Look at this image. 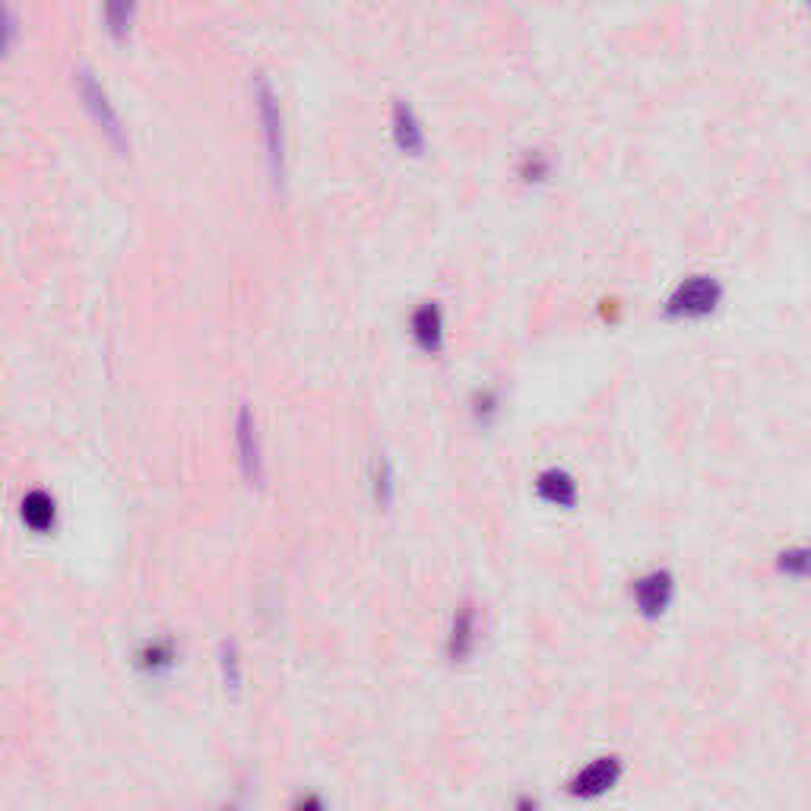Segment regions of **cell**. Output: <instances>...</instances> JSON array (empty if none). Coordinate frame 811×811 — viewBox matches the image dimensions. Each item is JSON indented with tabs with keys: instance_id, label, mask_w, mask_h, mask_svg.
<instances>
[{
	"instance_id": "1",
	"label": "cell",
	"mask_w": 811,
	"mask_h": 811,
	"mask_svg": "<svg viewBox=\"0 0 811 811\" xmlns=\"http://www.w3.org/2000/svg\"><path fill=\"white\" fill-rule=\"evenodd\" d=\"M723 283L710 273H691L685 276L681 283H676V288L666 295V305H662V314L669 321H707L713 317L720 305H723Z\"/></svg>"
},
{
	"instance_id": "2",
	"label": "cell",
	"mask_w": 811,
	"mask_h": 811,
	"mask_svg": "<svg viewBox=\"0 0 811 811\" xmlns=\"http://www.w3.org/2000/svg\"><path fill=\"white\" fill-rule=\"evenodd\" d=\"M254 105H257V121H261V133H264L266 146V169L276 187L285 184V121L280 99L273 87L264 77H254Z\"/></svg>"
},
{
	"instance_id": "3",
	"label": "cell",
	"mask_w": 811,
	"mask_h": 811,
	"mask_svg": "<svg viewBox=\"0 0 811 811\" xmlns=\"http://www.w3.org/2000/svg\"><path fill=\"white\" fill-rule=\"evenodd\" d=\"M77 92H80L83 109H87V114L92 118V124L102 131V136L109 140L118 153H128V150H131L128 128L121 124V114H118L114 102H111L109 89L102 87V80H99L89 67H83V70L77 73Z\"/></svg>"
},
{
	"instance_id": "4",
	"label": "cell",
	"mask_w": 811,
	"mask_h": 811,
	"mask_svg": "<svg viewBox=\"0 0 811 811\" xmlns=\"http://www.w3.org/2000/svg\"><path fill=\"white\" fill-rule=\"evenodd\" d=\"M676 592H679V580L669 568H653L631 580V602H635L637 615L647 621H657L669 612L676 602Z\"/></svg>"
},
{
	"instance_id": "5",
	"label": "cell",
	"mask_w": 811,
	"mask_h": 811,
	"mask_svg": "<svg viewBox=\"0 0 811 811\" xmlns=\"http://www.w3.org/2000/svg\"><path fill=\"white\" fill-rule=\"evenodd\" d=\"M235 450H239V466H242V476L247 479V485L261 488L266 483L264 440L257 432V416L247 403L239 406V416H235Z\"/></svg>"
},
{
	"instance_id": "6",
	"label": "cell",
	"mask_w": 811,
	"mask_h": 811,
	"mask_svg": "<svg viewBox=\"0 0 811 811\" xmlns=\"http://www.w3.org/2000/svg\"><path fill=\"white\" fill-rule=\"evenodd\" d=\"M621 777H625V761L618 754H599L570 777L568 792L574 799L592 802V799L609 795L621 783Z\"/></svg>"
},
{
	"instance_id": "7",
	"label": "cell",
	"mask_w": 811,
	"mask_h": 811,
	"mask_svg": "<svg viewBox=\"0 0 811 811\" xmlns=\"http://www.w3.org/2000/svg\"><path fill=\"white\" fill-rule=\"evenodd\" d=\"M447 659L450 662H469L479 650V609L473 602H460L457 612L450 618V631H447Z\"/></svg>"
},
{
	"instance_id": "8",
	"label": "cell",
	"mask_w": 811,
	"mask_h": 811,
	"mask_svg": "<svg viewBox=\"0 0 811 811\" xmlns=\"http://www.w3.org/2000/svg\"><path fill=\"white\" fill-rule=\"evenodd\" d=\"M536 498L548 507H558V510H574L580 501V485L570 476L565 466H548L536 476Z\"/></svg>"
},
{
	"instance_id": "9",
	"label": "cell",
	"mask_w": 811,
	"mask_h": 811,
	"mask_svg": "<svg viewBox=\"0 0 811 811\" xmlns=\"http://www.w3.org/2000/svg\"><path fill=\"white\" fill-rule=\"evenodd\" d=\"M409 333L416 339V346L428 355H438L444 349V336H447V321H444V307L438 302H422L409 317Z\"/></svg>"
},
{
	"instance_id": "10",
	"label": "cell",
	"mask_w": 811,
	"mask_h": 811,
	"mask_svg": "<svg viewBox=\"0 0 811 811\" xmlns=\"http://www.w3.org/2000/svg\"><path fill=\"white\" fill-rule=\"evenodd\" d=\"M391 133H394L396 150L403 155H422L425 153V128L418 121L413 105H406L403 99H396L391 109Z\"/></svg>"
},
{
	"instance_id": "11",
	"label": "cell",
	"mask_w": 811,
	"mask_h": 811,
	"mask_svg": "<svg viewBox=\"0 0 811 811\" xmlns=\"http://www.w3.org/2000/svg\"><path fill=\"white\" fill-rule=\"evenodd\" d=\"M178 662V647L175 640L162 637V640H146L136 657H133V666L146 676V679H162L175 669Z\"/></svg>"
},
{
	"instance_id": "12",
	"label": "cell",
	"mask_w": 811,
	"mask_h": 811,
	"mask_svg": "<svg viewBox=\"0 0 811 811\" xmlns=\"http://www.w3.org/2000/svg\"><path fill=\"white\" fill-rule=\"evenodd\" d=\"M22 524L32 529V533H51L54 524H58V507H54V498L42 491V488H36V491H29L26 498H22Z\"/></svg>"
},
{
	"instance_id": "13",
	"label": "cell",
	"mask_w": 811,
	"mask_h": 811,
	"mask_svg": "<svg viewBox=\"0 0 811 811\" xmlns=\"http://www.w3.org/2000/svg\"><path fill=\"white\" fill-rule=\"evenodd\" d=\"M773 568L790 580H811V543H795V546L783 548L773 558Z\"/></svg>"
},
{
	"instance_id": "14",
	"label": "cell",
	"mask_w": 811,
	"mask_h": 811,
	"mask_svg": "<svg viewBox=\"0 0 811 811\" xmlns=\"http://www.w3.org/2000/svg\"><path fill=\"white\" fill-rule=\"evenodd\" d=\"M501 406H505V399H501V391L498 387H479L476 394L469 396V413H473V422L476 425H495L498 418H501Z\"/></svg>"
},
{
	"instance_id": "15",
	"label": "cell",
	"mask_w": 811,
	"mask_h": 811,
	"mask_svg": "<svg viewBox=\"0 0 811 811\" xmlns=\"http://www.w3.org/2000/svg\"><path fill=\"white\" fill-rule=\"evenodd\" d=\"M372 498L377 507H387L394 505L396 498V469L394 463L387 460V457H377L372 466Z\"/></svg>"
},
{
	"instance_id": "16",
	"label": "cell",
	"mask_w": 811,
	"mask_h": 811,
	"mask_svg": "<svg viewBox=\"0 0 811 811\" xmlns=\"http://www.w3.org/2000/svg\"><path fill=\"white\" fill-rule=\"evenodd\" d=\"M140 0H105V26H109L111 39H128L131 26L136 20Z\"/></svg>"
},
{
	"instance_id": "17",
	"label": "cell",
	"mask_w": 811,
	"mask_h": 811,
	"mask_svg": "<svg viewBox=\"0 0 811 811\" xmlns=\"http://www.w3.org/2000/svg\"><path fill=\"white\" fill-rule=\"evenodd\" d=\"M220 672L225 691H229L232 698H239L244 672H242V653H239V647H235L232 640H222L220 643Z\"/></svg>"
},
{
	"instance_id": "18",
	"label": "cell",
	"mask_w": 811,
	"mask_h": 811,
	"mask_svg": "<svg viewBox=\"0 0 811 811\" xmlns=\"http://www.w3.org/2000/svg\"><path fill=\"white\" fill-rule=\"evenodd\" d=\"M551 169L555 165H551V159L543 150H529L520 159V165H517V175H520L524 184H546L548 178H551Z\"/></svg>"
},
{
	"instance_id": "19",
	"label": "cell",
	"mask_w": 811,
	"mask_h": 811,
	"mask_svg": "<svg viewBox=\"0 0 811 811\" xmlns=\"http://www.w3.org/2000/svg\"><path fill=\"white\" fill-rule=\"evenodd\" d=\"M3 29H7V48H13V39H17V20H13L10 10H7V26H3Z\"/></svg>"
},
{
	"instance_id": "20",
	"label": "cell",
	"mask_w": 811,
	"mask_h": 811,
	"mask_svg": "<svg viewBox=\"0 0 811 811\" xmlns=\"http://www.w3.org/2000/svg\"><path fill=\"white\" fill-rule=\"evenodd\" d=\"M805 3H809V7H811V0H805Z\"/></svg>"
}]
</instances>
